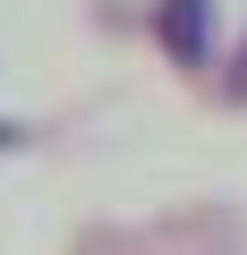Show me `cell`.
Segmentation results:
<instances>
[{"label":"cell","instance_id":"6da1fadb","mask_svg":"<svg viewBox=\"0 0 247 255\" xmlns=\"http://www.w3.org/2000/svg\"><path fill=\"white\" fill-rule=\"evenodd\" d=\"M162 26H171V43H179V51H196V26H205V0H171V9H162Z\"/></svg>","mask_w":247,"mask_h":255}]
</instances>
